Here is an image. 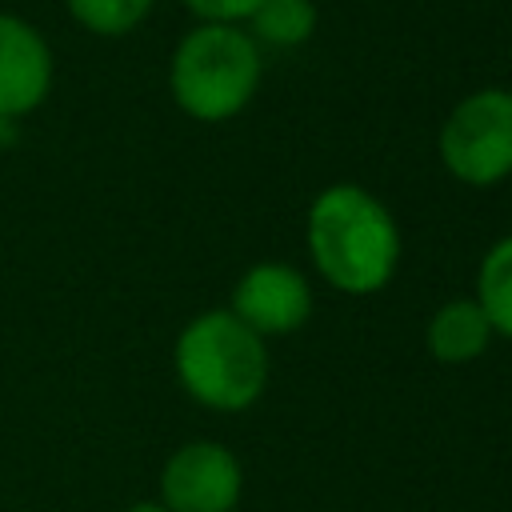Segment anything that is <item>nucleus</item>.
Returning <instances> with one entry per match:
<instances>
[{
    "label": "nucleus",
    "mask_w": 512,
    "mask_h": 512,
    "mask_svg": "<svg viewBox=\"0 0 512 512\" xmlns=\"http://www.w3.org/2000/svg\"><path fill=\"white\" fill-rule=\"evenodd\" d=\"M308 252L332 288L368 296L380 292L396 272L400 228L372 192L332 184L308 208Z\"/></svg>",
    "instance_id": "f257e3e1"
},
{
    "label": "nucleus",
    "mask_w": 512,
    "mask_h": 512,
    "mask_svg": "<svg viewBox=\"0 0 512 512\" xmlns=\"http://www.w3.org/2000/svg\"><path fill=\"white\" fill-rule=\"evenodd\" d=\"M176 376L184 392L212 412H244L268 384V348L232 312H200L176 340Z\"/></svg>",
    "instance_id": "f03ea898"
},
{
    "label": "nucleus",
    "mask_w": 512,
    "mask_h": 512,
    "mask_svg": "<svg viewBox=\"0 0 512 512\" xmlns=\"http://www.w3.org/2000/svg\"><path fill=\"white\" fill-rule=\"evenodd\" d=\"M168 84L192 120H232L260 88L256 40L236 24H200L176 44Z\"/></svg>",
    "instance_id": "7ed1b4c3"
},
{
    "label": "nucleus",
    "mask_w": 512,
    "mask_h": 512,
    "mask_svg": "<svg viewBox=\"0 0 512 512\" xmlns=\"http://www.w3.org/2000/svg\"><path fill=\"white\" fill-rule=\"evenodd\" d=\"M444 168L472 188H492L512 176V92L480 88L464 96L440 128Z\"/></svg>",
    "instance_id": "20e7f679"
},
{
    "label": "nucleus",
    "mask_w": 512,
    "mask_h": 512,
    "mask_svg": "<svg viewBox=\"0 0 512 512\" xmlns=\"http://www.w3.org/2000/svg\"><path fill=\"white\" fill-rule=\"evenodd\" d=\"M240 488V460L212 440H192L176 448L160 472V504L168 512H232Z\"/></svg>",
    "instance_id": "39448f33"
},
{
    "label": "nucleus",
    "mask_w": 512,
    "mask_h": 512,
    "mask_svg": "<svg viewBox=\"0 0 512 512\" xmlns=\"http://www.w3.org/2000/svg\"><path fill=\"white\" fill-rule=\"evenodd\" d=\"M228 312L256 336H284L304 328V320L312 316V288L296 268L264 260L236 280Z\"/></svg>",
    "instance_id": "423d86ee"
},
{
    "label": "nucleus",
    "mask_w": 512,
    "mask_h": 512,
    "mask_svg": "<svg viewBox=\"0 0 512 512\" xmlns=\"http://www.w3.org/2000/svg\"><path fill=\"white\" fill-rule=\"evenodd\" d=\"M52 88L48 40L20 16L0 12V120H20Z\"/></svg>",
    "instance_id": "0eeeda50"
},
{
    "label": "nucleus",
    "mask_w": 512,
    "mask_h": 512,
    "mask_svg": "<svg viewBox=\"0 0 512 512\" xmlns=\"http://www.w3.org/2000/svg\"><path fill=\"white\" fill-rule=\"evenodd\" d=\"M488 340H492V324L484 308L468 296L440 304L436 316L428 320V352L440 364H468L488 348Z\"/></svg>",
    "instance_id": "6e6552de"
},
{
    "label": "nucleus",
    "mask_w": 512,
    "mask_h": 512,
    "mask_svg": "<svg viewBox=\"0 0 512 512\" xmlns=\"http://www.w3.org/2000/svg\"><path fill=\"white\" fill-rule=\"evenodd\" d=\"M476 304L484 308L492 332L512 336V236H500L484 252L476 276Z\"/></svg>",
    "instance_id": "1a4fd4ad"
},
{
    "label": "nucleus",
    "mask_w": 512,
    "mask_h": 512,
    "mask_svg": "<svg viewBox=\"0 0 512 512\" xmlns=\"http://www.w3.org/2000/svg\"><path fill=\"white\" fill-rule=\"evenodd\" d=\"M252 40L272 48H300L316 32V4L312 0H260L248 16Z\"/></svg>",
    "instance_id": "9d476101"
},
{
    "label": "nucleus",
    "mask_w": 512,
    "mask_h": 512,
    "mask_svg": "<svg viewBox=\"0 0 512 512\" xmlns=\"http://www.w3.org/2000/svg\"><path fill=\"white\" fill-rule=\"evenodd\" d=\"M152 0H68V12L80 28L96 36H124L148 16Z\"/></svg>",
    "instance_id": "9b49d317"
},
{
    "label": "nucleus",
    "mask_w": 512,
    "mask_h": 512,
    "mask_svg": "<svg viewBox=\"0 0 512 512\" xmlns=\"http://www.w3.org/2000/svg\"><path fill=\"white\" fill-rule=\"evenodd\" d=\"M204 24H240L256 12L260 0H184Z\"/></svg>",
    "instance_id": "f8f14e48"
},
{
    "label": "nucleus",
    "mask_w": 512,
    "mask_h": 512,
    "mask_svg": "<svg viewBox=\"0 0 512 512\" xmlns=\"http://www.w3.org/2000/svg\"><path fill=\"white\" fill-rule=\"evenodd\" d=\"M128 512H168V508H164L160 500H140V504H132Z\"/></svg>",
    "instance_id": "ddd939ff"
}]
</instances>
